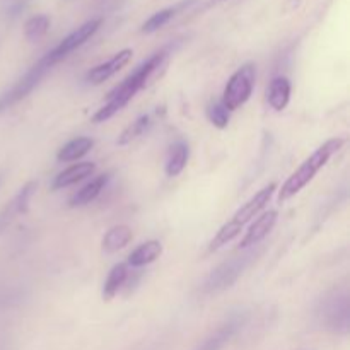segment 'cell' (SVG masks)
Returning a JSON list of instances; mask_svg holds the SVG:
<instances>
[{
	"label": "cell",
	"mask_w": 350,
	"mask_h": 350,
	"mask_svg": "<svg viewBox=\"0 0 350 350\" xmlns=\"http://www.w3.org/2000/svg\"><path fill=\"white\" fill-rule=\"evenodd\" d=\"M171 53V46L161 48L159 51H156L154 55H150L147 60H144L125 81L120 85H116L111 92H109L108 99H106L105 105L96 111V115L92 116V122L94 123H103L108 122L111 116H115L116 113L122 111L130 101L137 96V92L142 91L149 81L152 79V75L166 64L167 57Z\"/></svg>",
	"instance_id": "cell-1"
},
{
	"label": "cell",
	"mask_w": 350,
	"mask_h": 350,
	"mask_svg": "<svg viewBox=\"0 0 350 350\" xmlns=\"http://www.w3.org/2000/svg\"><path fill=\"white\" fill-rule=\"evenodd\" d=\"M344 144L345 139H340V137L330 139L325 144H321V146L318 147V149L314 150V152L311 154V156L308 157V159L304 161L289 178H287L286 183L280 187L279 197H277L279 204L291 200V198H293L294 195L299 193L306 185H310L311 181L314 180V176L318 174V171L323 170V167L327 166L328 161L344 147Z\"/></svg>",
	"instance_id": "cell-2"
},
{
	"label": "cell",
	"mask_w": 350,
	"mask_h": 350,
	"mask_svg": "<svg viewBox=\"0 0 350 350\" xmlns=\"http://www.w3.org/2000/svg\"><path fill=\"white\" fill-rule=\"evenodd\" d=\"M275 190H277V185L270 183V185H267L265 188H262V190H260L255 197L250 198V200L246 202V204L243 205V207L239 208L234 215H232L231 221L226 222V224L219 229L217 234H215V238L211 241L208 252H217L219 248H222V246L228 245L229 241H232V239H234L236 236L241 232L243 226H245L246 222L252 221L255 215H258L260 212L265 208V205L269 204L270 198H272L273 191Z\"/></svg>",
	"instance_id": "cell-3"
},
{
	"label": "cell",
	"mask_w": 350,
	"mask_h": 350,
	"mask_svg": "<svg viewBox=\"0 0 350 350\" xmlns=\"http://www.w3.org/2000/svg\"><path fill=\"white\" fill-rule=\"evenodd\" d=\"M57 65V62L50 57V53H46L44 57H41L16 84L10 85L7 91H3L0 94V115L3 111H7L9 108H12L14 105H17L19 101H23L24 98L31 94L38 85L41 84L44 77H46L48 72Z\"/></svg>",
	"instance_id": "cell-4"
},
{
	"label": "cell",
	"mask_w": 350,
	"mask_h": 350,
	"mask_svg": "<svg viewBox=\"0 0 350 350\" xmlns=\"http://www.w3.org/2000/svg\"><path fill=\"white\" fill-rule=\"evenodd\" d=\"M317 318L327 330L335 334H349L350 303L347 291H332L321 297L317 306Z\"/></svg>",
	"instance_id": "cell-5"
},
{
	"label": "cell",
	"mask_w": 350,
	"mask_h": 350,
	"mask_svg": "<svg viewBox=\"0 0 350 350\" xmlns=\"http://www.w3.org/2000/svg\"><path fill=\"white\" fill-rule=\"evenodd\" d=\"M256 81V67L253 64H245L241 68L231 75L224 88V96H222V105L229 113L241 108L253 94Z\"/></svg>",
	"instance_id": "cell-6"
},
{
	"label": "cell",
	"mask_w": 350,
	"mask_h": 350,
	"mask_svg": "<svg viewBox=\"0 0 350 350\" xmlns=\"http://www.w3.org/2000/svg\"><path fill=\"white\" fill-rule=\"evenodd\" d=\"M256 253H246L243 256H234V258L228 260V262L221 263L215 270H212L211 275L207 277V280L204 282V291L205 294H217L222 291L229 289V287L234 286L238 282L239 277L243 275L248 265L252 263V260L255 258Z\"/></svg>",
	"instance_id": "cell-7"
},
{
	"label": "cell",
	"mask_w": 350,
	"mask_h": 350,
	"mask_svg": "<svg viewBox=\"0 0 350 350\" xmlns=\"http://www.w3.org/2000/svg\"><path fill=\"white\" fill-rule=\"evenodd\" d=\"M101 24H103L101 19L88 21V23H84L82 26H79L75 31H72L70 34H67V36H65L64 40L57 44V46L51 48L48 53H50V57L58 64V62H62L64 58H67L72 51H75L77 48H81L82 44L88 43V41L91 40L96 33H98V29L101 27Z\"/></svg>",
	"instance_id": "cell-8"
},
{
	"label": "cell",
	"mask_w": 350,
	"mask_h": 350,
	"mask_svg": "<svg viewBox=\"0 0 350 350\" xmlns=\"http://www.w3.org/2000/svg\"><path fill=\"white\" fill-rule=\"evenodd\" d=\"M38 183L36 181H29V183L24 185L19 190V193L9 202V204L3 207V211L0 212V232L5 231L14 221H16L19 215L26 214L27 208H29V202L33 198V195L36 193Z\"/></svg>",
	"instance_id": "cell-9"
},
{
	"label": "cell",
	"mask_w": 350,
	"mask_h": 350,
	"mask_svg": "<svg viewBox=\"0 0 350 350\" xmlns=\"http://www.w3.org/2000/svg\"><path fill=\"white\" fill-rule=\"evenodd\" d=\"M243 325H245V318L239 317V314L231 317L226 323H222L217 330L212 332L207 338H204L193 350H222L236 337V335H238V332L241 330Z\"/></svg>",
	"instance_id": "cell-10"
},
{
	"label": "cell",
	"mask_w": 350,
	"mask_h": 350,
	"mask_svg": "<svg viewBox=\"0 0 350 350\" xmlns=\"http://www.w3.org/2000/svg\"><path fill=\"white\" fill-rule=\"evenodd\" d=\"M132 55L133 51L130 50V48H125V50L118 51V53L113 55L108 62H103V64L92 67L91 70L88 72V75H85V81L92 85L103 84V82L108 81L109 77H113L116 72L122 70V68L132 60Z\"/></svg>",
	"instance_id": "cell-11"
},
{
	"label": "cell",
	"mask_w": 350,
	"mask_h": 350,
	"mask_svg": "<svg viewBox=\"0 0 350 350\" xmlns=\"http://www.w3.org/2000/svg\"><path fill=\"white\" fill-rule=\"evenodd\" d=\"M277 215H279L277 211H269L265 212V214L260 215V217L250 226L245 238L239 243V248H250V246H255L258 245L260 241H263V239L269 236V232L273 229V226H275Z\"/></svg>",
	"instance_id": "cell-12"
},
{
	"label": "cell",
	"mask_w": 350,
	"mask_h": 350,
	"mask_svg": "<svg viewBox=\"0 0 350 350\" xmlns=\"http://www.w3.org/2000/svg\"><path fill=\"white\" fill-rule=\"evenodd\" d=\"M109 178H111V174L109 173L99 174V176H96L94 180L89 181L88 185H84V187H82L81 190H79L77 193H75L74 197L68 200V207H72V208L84 207V205L94 202L96 198L101 195V191L105 190V187L108 185Z\"/></svg>",
	"instance_id": "cell-13"
},
{
	"label": "cell",
	"mask_w": 350,
	"mask_h": 350,
	"mask_svg": "<svg viewBox=\"0 0 350 350\" xmlns=\"http://www.w3.org/2000/svg\"><path fill=\"white\" fill-rule=\"evenodd\" d=\"M96 171L94 163H79L74 166L67 167L65 171L58 173L53 180V190H62V188H67L70 185L79 183V181L85 180L88 176H92Z\"/></svg>",
	"instance_id": "cell-14"
},
{
	"label": "cell",
	"mask_w": 350,
	"mask_h": 350,
	"mask_svg": "<svg viewBox=\"0 0 350 350\" xmlns=\"http://www.w3.org/2000/svg\"><path fill=\"white\" fill-rule=\"evenodd\" d=\"M291 89H293L291 81L287 77H282V75H279V77L270 82L269 91H267V101L275 111H282V109L287 108L291 101Z\"/></svg>",
	"instance_id": "cell-15"
},
{
	"label": "cell",
	"mask_w": 350,
	"mask_h": 350,
	"mask_svg": "<svg viewBox=\"0 0 350 350\" xmlns=\"http://www.w3.org/2000/svg\"><path fill=\"white\" fill-rule=\"evenodd\" d=\"M163 255V245L157 239H150V241L144 243L139 248L133 250L129 256V263L126 267H133V269H140V267L150 265L156 262L159 256Z\"/></svg>",
	"instance_id": "cell-16"
},
{
	"label": "cell",
	"mask_w": 350,
	"mask_h": 350,
	"mask_svg": "<svg viewBox=\"0 0 350 350\" xmlns=\"http://www.w3.org/2000/svg\"><path fill=\"white\" fill-rule=\"evenodd\" d=\"M188 159H190V146L185 140H178L170 147L166 159V174L170 178L178 176L181 171L187 167Z\"/></svg>",
	"instance_id": "cell-17"
},
{
	"label": "cell",
	"mask_w": 350,
	"mask_h": 350,
	"mask_svg": "<svg viewBox=\"0 0 350 350\" xmlns=\"http://www.w3.org/2000/svg\"><path fill=\"white\" fill-rule=\"evenodd\" d=\"M92 147H94V140L89 139V137H77V139L67 142L58 150V163H72V161L81 159L88 152H91Z\"/></svg>",
	"instance_id": "cell-18"
},
{
	"label": "cell",
	"mask_w": 350,
	"mask_h": 350,
	"mask_svg": "<svg viewBox=\"0 0 350 350\" xmlns=\"http://www.w3.org/2000/svg\"><path fill=\"white\" fill-rule=\"evenodd\" d=\"M133 239V232L129 226H115V228L109 229L108 232L103 238V250L106 253H116L120 250L125 248L130 241Z\"/></svg>",
	"instance_id": "cell-19"
},
{
	"label": "cell",
	"mask_w": 350,
	"mask_h": 350,
	"mask_svg": "<svg viewBox=\"0 0 350 350\" xmlns=\"http://www.w3.org/2000/svg\"><path fill=\"white\" fill-rule=\"evenodd\" d=\"M126 279H129V267L125 263H118V265L113 267L109 270L105 287H103V297L108 301L113 299L122 291V287L125 286Z\"/></svg>",
	"instance_id": "cell-20"
},
{
	"label": "cell",
	"mask_w": 350,
	"mask_h": 350,
	"mask_svg": "<svg viewBox=\"0 0 350 350\" xmlns=\"http://www.w3.org/2000/svg\"><path fill=\"white\" fill-rule=\"evenodd\" d=\"M152 115H142L135 120V122L130 123L125 130L118 135L116 144L118 146H129V144L135 142L137 139H140L142 135H146L147 130L152 126Z\"/></svg>",
	"instance_id": "cell-21"
},
{
	"label": "cell",
	"mask_w": 350,
	"mask_h": 350,
	"mask_svg": "<svg viewBox=\"0 0 350 350\" xmlns=\"http://www.w3.org/2000/svg\"><path fill=\"white\" fill-rule=\"evenodd\" d=\"M50 26V17H48L46 14H38V16H33L31 19L26 21V24H24V36H26V40L31 41V43L40 41L41 38L48 33Z\"/></svg>",
	"instance_id": "cell-22"
},
{
	"label": "cell",
	"mask_w": 350,
	"mask_h": 350,
	"mask_svg": "<svg viewBox=\"0 0 350 350\" xmlns=\"http://www.w3.org/2000/svg\"><path fill=\"white\" fill-rule=\"evenodd\" d=\"M176 12H178V7H167V9H163L159 10V12L152 14V16L142 24V29L140 31H142L144 34L156 33V31H159L161 27L166 26V24L176 16Z\"/></svg>",
	"instance_id": "cell-23"
},
{
	"label": "cell",
	"mask_w": 350,
	"mask_h": 350,
	"mask_svg": "<svg viewBox=\"0 0 350 350\" xmlns=\"http://www.w3.org/2000/svg\"><path fill=\"white\" fill-rule=\"evenodd\" d=\"M207 118L212 125L221 130L229 125V111L224 108V105L221 101L211 103L207 106Z\"/></svg>",
	"instance_id": "cell-24"
},
{
	"label": "cell",
	"mask_w": 350,
	"mask_h": 350,
	"mask_svg": "<svg viewBox=\"0 0 350 350\" xmlns=\"http://www.w3.org/2000/svg\"><path fill=\"white\" fill-rule=\"evenodd\" d=\"M24 5H26V2H24V0H19V2L14 3V5L9 9V16L14 17V16H17V14L23 12Z\"/></svg>",
	"instance_id": "cell-25"
},
{
	"label": "cell",
	"mask_w": 350,
	"mask_h": 350,
	"mask_svg": "<svg viewBox=\"0 0 350 350\" xmlns=\"http://www.w3.org/2000/svg\"><path fill=\"white\" fill-rule=\"evenodd\" d=\"M0 183H2V176H0Z\"/></svg>",
	"instance_id": "cell-26"
}]
</instances>
